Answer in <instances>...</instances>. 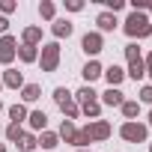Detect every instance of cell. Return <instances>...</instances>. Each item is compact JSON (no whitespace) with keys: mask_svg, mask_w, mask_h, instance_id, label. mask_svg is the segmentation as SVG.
<instances>
[{"mask_svg":"<svg viewBox=\"0 0 152 152\" xmlns=\"http://www.w3.org/2000/svg\"><path fill=\"white\" fill-rule=\"evenodd\" d=\"M125 33L134 39H143V36H152V21L143 15V12H131L128 18H125Z\"/></svg>","mask_w":152,"mask_h":152,"instance_id":"obj_1","label":"cell"},{"mask_svg":"<svg viewBox=\"0 0 152 152\" xmlns=\"http://www.w3.org/2000/svg\"><path fill=\"white\" fill-rule=\"evenodd\" d=\"M57 63H60V45L57 42L42 45V72H54Z\"/></svg>","mask_w":152,"mask_h":152,"instance_id":"obj_2","label":"cell"},{"mask_svg":"<svg viewBox=\"0 0 152 152\" xmlns=\"http://www.w3.org/2000/svg\"><path fill=\"white\" fill-rule=\"evenodd\" d=\"M119 134H122L128 143H140V140H146V125H140V122H125V125L119 128Z\"/></svg>","mask_w":152,"mask_h":152,"instance_id":"obj_3","label":"cell"},{"mask_svg":"<svg viewBox=\"0 0 152 152\" xmlns=\"http://www.w3.org/2000/svg\"><path fill=\"white\" fill-rule=\"evenodd\" d=\"M15 54H18V42L12 36H3L0 39V63H12Z\"/></svg>","mask_w":152,"mask_h":152,"instance_id":"obj_4","label":"cell"},{"mask_svg":"<svg viewBox=\"0 0 152 152\" xmlns=\"http://www.w3.org/2000/svg\"><path fill=\"white\" fill-rule=\"evenodd\" d=\"M81 48H84L90 57H96V54L104 48V42H102V33H87V36H84V42H81Z\"/></svg>","mask_w":152,"mask_h":152,"instance_id":"obj_5","label":"cell"},{"mask_svg":"<svg viewBox=\"0 0 152 152\" xmlns=\"http://www.w3.org/2000/svg\"><path fill=\"white\" fill-rule=\"evenodd\" d=\"M87 131H90V137H93V140H104V137L110 134V125H107L104 119H96V122H90V125H87Z\"/></svg>","mask_w":152,"mask_h":152,"instance_id":"obj_6","label":"cell"},{"mask_svg":"<svg viewBox=\"0 0 152 152\" xmlns=\"http://www.w3.org/2000/svg\"><path fill=\"white\" fill-rule=\"evenodd\" d=\"M102 102H104V104H110V107H122V102H125V99H122L119 87H110L107 93H102Z\"/></svg>","mask_w":152,"mask_h":152,"instance_id":"obj_7","label":"cell"},{"mask_svg":"<svg viewBox=\"0 0 152 152\" xmlns=\"http://www.w3.org/2000/svg\"><path fill=\"white\" fill-rule=\"evenodd\" d=\"M96 24H99V30H104V33H107V30H116V24H119V21H116V15H113V12H102V15L96 18Z\"/></svg>","mask_w":152,"mask_h":152,"instance_id":"obj_8","label":"cell"},{"mask_svg":"<svg viewBox=\"0 0 152 152\" xmlns=\"http://www.w3.org/2000/svg\"><path fill=\"white\" fill-rule=\"evenodd\" d=\"M51 30H54L57 39H69V36H72V21H69V18H60V21H54Z\"/></svg>","mask_w":152,"mask_h":152,"instance_id":"obj_9","label":"cell"},{"mask_svg":"<svg viewBox=\"0 0 152 152\" xmlns=\"http://www.w3.org/2000/svg\"><path fill=\"white\" fill-rule=\"evenodd\" d=\"M102 75L107 78V84H110V87H119V84H122V78H125V72H122L119 66H110V69H104Z\"/></svg>","mask_w":152,"mask_h":152,"instance_id":"obj_10","label":"cell"},{"mask_svg":"<svg viewBox=\"0 0 152 152\" xmlns=\"http://www.w3.org/2000/svg\"><path fill=\"white\" fill-rule=\"evenodd\" d=\"M57 137H63L66 143H75V137H78V128L72 125V119H63V125H60V134Z\"/></svg>","mask_w":152,"mask_h":152,"instance_id":"obj_11","label":"cell"},{"mask_svg":"<svg viewBox=\"0 0 152 152\" xmlns=\"http://www.w3.org/2000/svg\"><path fill=\"white\" fill-rule=\"evenodd\" d=\"M102 72H104V69H102V63H96V60H90V63L84 66V78H87V81L93 84L96 78H102Z\"/></svg>","mask_w":152,"mask_h":152,"instance_id":"obj_12","label":"cell"},{"mask_svg":"<svg viewBox=\"0 0 152 152\" xmlns=\"http://www.w3.org/2000/svg\"><path fill=\"white\" fill-rule=\"evenodd\" d=\"M54 102H57L63 110H66L69 104H75V102H72V93H69L66 87H57V90H54Z\"/></svg>","mask_w":152,"mask_h":152,"instance_id":"obj_13","label":"cell"},{"mask_svg":"<svg viewBox=\"0 0 152 152\" xmlns=\"http://www.w3.org/2000/svg\"><path fill=\"white\" fill-rule=\"evenodd\" d=\"M27 119H30V128H36V131H45V125H48V116H45V110H33Z\"/></svg>","mask_w":152,"mask_h":152,"instance_id":"obj_14","label":"cell"},{"mask_svg":"<svg viewBox=\"0 0 152 152\" xmlns=\"http://www.w3.org/2000/svg\"><path fill=\"white\" fill-rule=\"evenodd\" d=\"M3 84H6V87H12V90H18V87L24 84V78H21V72H15V69H6V75H3Z\"/></svg>","mask_w":152,"mask_h":152,"instance_id":"obj_15","label":"cell"},{"mask_svg":"<svg viewBox=\"0 0 152 152\" xmlns=\"http://www.w3.org/2000/svg\"><path fill=\"white\" fill-rule=\"evenodd\" d=\"M128 78H134V81H140L143 75H146V66H143V60H134V63H128Z\"/></svg>","mask_w":152,"mask_h":152,"instance_id":"obj_16","label":"cell"},{"mask_svg":"<svg viewBox=\"0 0 152 152\" xmlns=\"http://www.w3.org/2000/svg\"><path fill=\"white\" fill-rule=\"evenodd\" d=\"M36 140H39V146H42V149H54V146L60 143V137H57L54 131H42V137H36Z\"/></svg>","mask_w":152,"mask_h":152,"instance_id":"obj_17","label":"cell"},{"mask_svg":"<svg viewBox=\"0 0 152 152\" xmlns=\"http://www.w3.org/2000/svg\"><path fill=\"white\" fill-rule=\"evenodd\" d=\"M18 149H24V152H33L36 146H39V140H36V134H21V140L15 143Z\"/></svg>","mask_w":152,"mask_h":152,"instance_id":"obj_18","label":"cell"},{"mask_svg":"<svg viewBox=\"0 0 152 152\" xmlns=\"http://www.w3.org/2000/svg\"><path fill=\"white\" fill-rule=\"evenodd\" d=\"M39 39H42V30H39V27H27V30H24V45H33V48H36Z\"/></svg>","mask_w":152,"mask_h":152,"instance_id":"obj_19","label":"cell"},{"mask_svg":"<svg viewBox=\"0 0 152 152\" xmlns=\"http://www.w3.org/2000/svg\"><path fill=\"white\" fill-rule=\"evenodd\" d=\"M9 116H12V122H15V125H21V122L27 119V110H24V104H12V107H9Z\"/></svg>","mask_w":152,"mask_h":152,"instance_id":"obj_20","label":"cell"},{"mask_svg":"<svg viewBox=\"0 0 152 152\" xmlns=\"http://www.w3.org/2000/svg\"><path fill=\"white\" fill-rule=\"evenodd\" d=\"M18 57H21L24 63H33L39 54H36V48H33V45H21V48H18Z\"/></svg>","mask_w":152,"mask_h":152,"instance_id":"obj_21","label":"cell"},{"mask_svg":"<svg viewBox=\"0 0 152 152\" xmlns=\"http://www.w3.org/2000/svg\"><path fill=\"white\" fill-rule=\"evenodd\" d=\"M39 93H42V90H39V84H27V87H24V93H21V99H24V102H36V99H39Z\"/></svg>","mask_w":152,"mask_h":152,"instance_id":"obj_22","label":"cell"},{"mask_svg":"<svg viewBox=\"0 0 152 152\" xmlns=\"http://www.w3.org/2000/svg\"><path fill=\"white\" fill-rule=\"evenodd\" d=\"M96 96H99V93H96L93 87H84V90H78V102H81V104H90V102H96Z\"/></svg>","mask_w":152,"mask_h":152,"instance_id":"obj_23","label":"cell"},{"mask_svg":"<svg viewBox=\"0 0 152 152\" xmlns=\"http://www.w3.org/2000/svg\"><path fill=\"white\" fill-rule=\"evenodd\" d=\"M122 113H125L128 119H134V116L140 113V104H137V102H122Z\"/></svg>","mask_w":152,"mask_h":152,"instance_id":"obj_24","label":"cell"},{"mask_svg":"<svg viewBox=\"0 0 152 152\" xmlns=\"http://www.w3.org/2000/svg\"><path fill=\"white\" fill-rule=\"evenodd\" d=\"M39 15L42 18H54V3H51V0H42V3H39Z\"/></svg>","mask_w":152,"mask_h":152,"instance_id":"obj_25","label":"cell"},{"mask_svg":"<svg viewBox=\"0 0 152 152\" xmlns=\"http://www.w3.org/2000/svg\"><path fill=\"white\" fill-rule=\"evenodd\" d=\"M90 143H93L90 131H87V128H81V131H78V137H75V146H90Z\"/></svg>","mask_w":152,"mask_h":152,"instance_id":"obj_26","label":"cell"},{"mask_svg":"<svg viewBox=\"0 0 152 152\" xmlns=\"http://www.w3.org/2000/svg\"><path fill=\"white\" fill-rule=\"evenodd\" d=\"M125 60L128 63H134V60H140V48L131 42V45H125Z\"/></svg>","mask_w":152,"mask_h":152,"instance_id":"obj_27","label":"cell"},{"mask_svg":"<svg viewBox=\"0 0 152 152\" xmlns=\"http://www.w3.org/2000/svg\"><path fill=\"white\" fill-rule=\"evenodd\" d=\"M84 113H87V116H93V119H99L102 104H99V102H90V104H84Z\"/></svg>","mask_w":152,"mask_h":152,"instance_id":"obj_28","label":"cell"},{"mask_svg":"<svg viewBox=\"0 0 152 152\" xmlns=\"http://www.w3.org/2000/svg\"><path fill=\"white\" fill-rule=\"evenodd\" d=\"M21 134H24V131H21V125H15V122L6 128V137H9L12 143H18V140H21Z\"/></svg>","mask_w":152,"mask_h":152,"instance_id":"obj_29","label":"cell"},{"mask_svg":"<svg viewBox=\"0 0 152 152\" xmlns=\"http://www.w3.org/2000/svg\"><path fill=\"white\" fill-rule=\"evenodd\" d=\"M140 102H146V104H152V84L140 90Z\"/></svg>","mask_w":152,"mask_h":152,"instance_id":"obj_30","label":"cell"},{"mask_svg":"<svg viewBox=\"0 0 152 152\" xmlns=\"http://www.w3.org/2000/svg\"><path fill=\"white\" fill-rule=\"evenodd\" d=\"M66 9H72V12H81V9H84V3H81V0H66Z\"/></svg>","mask_w":152,"mask_h":152,"instance_id":"obj_31","label":"cell"},{"mask_svg":"<svg viewBox=\"0 0 152 152\" xmlns=\"http://www.w3.org/2000/svg\"><path fill=\"white\" fill-rule=\"evenodd\" d=\"M125 3H122V0H107V12H119Z\"/></svg>","mask_w":152,"mask_h":152,"instance_id":"obj_32","label":"cell"},{"mask_svg":"<svg viewBox=\"0 0 152 152\" xmlns=\"http://www.w3.org/2000/svg\"><path fill=\"white\" fill-rule=\"evenodd\" d=\"M0 9H3V12H15V0H3Z\"/></svg>","mask_w":152,"mask_h":152,"instance_id":"obj_33","label":"cell"},{"mask_svg":"<svg viewBox=\"0 0 152 152\" xmlns=\"http://www.w3.org/2000/svg\"><path fill=\"white\" fill-rule=\"evenodd\" d=\"M143 66H146V75H149V78H152V51L146 54V60H143Z\"/></svg>","mask_w":152,"mask_h":152,"instance_id":"obj_34","label":"cell"},{"mask_svg":"<svg viewBox=\"0 0 152 152\" xmlns=\"http://www.w3.org/2000/svg\"><path fill=\"white\" fill-rule=\"evenodd\" d=\"M6 27H9V21H6L3 15H0V33H3V36H6Z\"/></svg>","mask_w":152,"mask_h":152,"instance_id":"obj_35","label":"cell"},{"mask_svg":"<svg viewBox=\"0 0 152 152\" xmlns=\"http://www.w3.org/2000/svg\"><path fill=\"white\" fill-rule=\"evenodd\" d=\"M0 152H6V146H3V143H0Z\"/></svg>","mask_w":152,"mask_h":152,"instance_id":"obj_36","label":"cell"},{"mask_svg":"<svg viewBox=\"0 0 152 152\" xmlns=\"http://www.w3.org/2000/svg\"><path fill=\"white\" fill-rule=\"evenodd\" d=\"M149 125H152V110H149Z\"/></svg>","mask_w":152,"mask_h":152,"instance_id":"obj_37","label":"cell"},{"mask_svg":"<svg viewBox=\"0 0 152 152\" xmlns=\"http://www.w3.org/2000/svg\"><path fill=\"white\" fill-rule=\"evenodd\" d=\"M0 110H3V102H0Z\"/></svg>","mask_w":152,"mask_h":152,"instance_id":"obj_38","label":"cell"},{"mask_svg":"<svg viewBox=\"0 0 152 152\" xmlns=\"http://www.w3.org/2000/svg\"><path fill=\"white\" fill-rule=\"evenodd\" d=\"M0 87H3V81H0Z\"/></svg>","mask_w":152,"mask_h":152,"instance_id":"obj_39","label":"cell"},{"mask_svg":"<svg viewBox=\"0 0 152 152\" xmlns=\"http://www.w3.org/2000/svg\"><path fill=\"white\" fill-rule=\"evenodd\" d=\"M149 9H152V3H149Z\"/></svg>","mask_w":152,"mask_h":152,"instance_id":"obj_40","label":"cell"},{"mask_svg":"<svg viewBox=\"0 0 152 152\" xmlns=\"http://www.w3.org/2000/svg\"><path fill=\"white\" fill-rule=\"evenodd\" d=\"M78 152H84V149H78Z\"/></svg>","mask_w":152,"mask_h":152,"instance_id":"obj_41","label":"cell"},{"mask_svg":"<svg viewBox=\"0 0 152 152\" xmlns=\"http://www.w3.org/2000/svg\"><path fill=\"white\" fill-rule=\"evenodd\" d=\"M149 152H152V146H149Z\"/></svg>","mask_w":152,"mask_h":152,"instance_id":"obj_42","label":"cell"}]
</instances>
